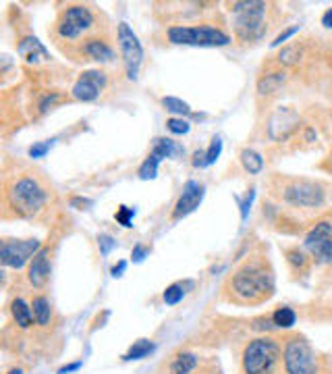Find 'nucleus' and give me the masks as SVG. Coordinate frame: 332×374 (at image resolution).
I'll return each mask as SVG.
<instances>
[{
  "label": "nucleus",
  "mask_w": 332,
  "mask_h": 374,
  "mask_svg": "<svg viewBox=\"0 0 332 374\" xmlns=\"http://www.w3.org/2000/svg\"><path fill=\"white\" fill-rule=\"evenodd\" d=\"M239 160H241L243 169H245L249 175H260V173L264 171V158H262V154L256 152V150H251V148L241 150Z\"/></svg>",
  "instance_id": "412c9836"
},
{
  "label": "nucleus",
  "mask_w": 332,
  "mask_h": 374,
  "mask_svg": "<svg viewBox=\"0 0 332 374\" xmlns=\"http://www.w3.org/2000/svg\"><path fill=\"white\" fill-rule=\"evenodd\" d=\"M328 187L314 179H282L278 198L299 210H316L326 204Z\"/></svg>",
  "instance_id": "423d86ee"
},
{
  "label": "nucleus",
  "mask_w": 332,
  "mask_h": 374,
  "mask_svg": "<svg viewBox=\"0 0 332 374\" xmlns=\"http://www.w3.org/2000/svg\"><path fill=\"white\" fill-rule=\"evenodd\" d=\"M228 291L235 302L239 304H256L268 300L275 291V277L272 270L260 262L251 260L243 264L228 281Z\"/></svg>",
  "instance_id": "f03ea898"
},
{
  "label": "nucleus",
  "mask_w": 332,
  "mask_h": 374,
  "mask_svg": "<svg viewBox=\"0 0 332 374\" xmlns=\"http://www.w3.org/2000/svg\"><path fill=\"white\" fill-rule=\"evenodd\" d=\"M96 34H100L98 15L88 4H69L55 23L56 42H67L71 46H79Z\"/></svg>",
  "instance_id": "7ed1b4c3"
},
{
  "label": "nucleus",
  "mask_w": 332,
  "mask_h": 374,
  "mask_svg": "<svg viewBox=\"0 0 332 374\" xmlns=\"http://www.w3.org/2000/svg\"><path fill=\"white\" fill-rule=\"evenodd\" d=\"M221 152H222V139L221 137H214V139L210 141L208 150H206V167L214 165V162L219 160Z\"/></svg>",
  "instance_id": "7c9ffc66"
},
{
  "label": "nucleus",
  "mask_w": 332,
  "mask_h": 374,
  "mask_svg": "<svg viewBox=\"0 0 332 374\" xmlns=\"http://www.w3.org/2000/svg\"><path fill=\"white\" fill-rule=\"evenodd\" d=\"M50 146H53V141H40V144H34V146L29 148V158H42V156H46V152L50 150Z\"/></svg>",
  "instance_id": "72a5a7b5"
},
{
  "label": "nucleus",
  "mask_w": 332,
  "mask_h": 374,
  "mask_svg": "<svg viewBox=\"0 0 332 374\" xmlns=\"http://www.w3.org/2000/svg\"><path fill=\"white\" fill-rule=\"evenodd\" d=\"M6 374H23V370L21 368H11Z\"/></svg>",
  "instance_id": "c03bdc74"
},
{
  "label": "nucleus",
  "mask_w": 332,
  "mask_h": 374,
  "mask_svg": "<svg viewBox=\"0 0 332 374\" xmlns=\"http://www.w3.org/2000/svg\"><path fill=\"white\" fill-rule=\"evenodd\" d=\"M282 362V347L272 337H258L249 341L241 356L243 374H275Z\"/></svg>",
  "instance_id": "39448f33"
},
{
  "label": "nucleus",
  "mask_w": 332,
  "mask_h": 374,
  "mask_svg": "<svg viewBox=\"0 0 332 374\" xmlns=\"http://www.w3.org/2000/svg\"><path fill=\"white\" fill-rule=\"evenodd\" d=\"M50 270H53V264H50V249L42 248L29 262L27 266V281L32 287L36 289H42L46 287L48 279H50Z\"/></svg>",
  "instance_id": "2eb2a0df"
},
{
  "label": "nucleus",
  "mask_w": 332,
  "mask_h": 374,
  "mask_svg": "<svg viewBox=\"0 0 332 374\" xmlns=\"http://www.w3.org/2000/svg\"><path fill=\"white\" fill-rule=\"evenodd\" d=\"M98 246H100V254H102V256H109L112 251V248H116V242H114L112 235L102 233V235H98Z\"/></svg>",
  "instance_id": "473e14b6"
},
{
  "label": "nucleus",
  "mask_w": 332,
  "mask_h": 374,
  "mask_svg": "<svg viewBox=\"0 0 332 374\" xmlns=\"http://www.w3.org/2000/svg\"><path fill=\"white\" fill-rule=\"evenodd\" d=\"M170 44L179 46H208L222 48L230 44V36L214 25H170L166 29Z\"/></svg>",
  "instance_id": "0eeeda50"
},
{
  "label": "nucleus",
  "mask_w": 332,
  "mask_h": 374,
  "mask_svg": "<svg viewBox=\"0 0 332 374\" xmlns=\"http://www.w3.org/2000/svg\"><path fill=\"white\" fill-rule=\"evenodd\" d=\"M322 25H324L326 29H332V6L324 11V15H322Z\"/></svg>",
  "instance_id": "79ce46f5"
},
{
  "label": "nucleus",
  "mask_w": 332,
  "mask_h": 374,
  "mask_svg": "<svg viewBox=\"0 0 332 374\" xmlns=\"http://www.w3.org/2000/svg\"><path fill=\"white\" fill-rule=\"evenodd\" d=\"M303 246L318 264H322V266L332 264V221L328 219L318 221L312 227V231L305 235Z\"/></svg>",
  "instance_id": "9d476101"
},
{
  "label": "nucleus",
  "mask_w": 332,
  "mask_h": 374,
  "mask_svg": "<svg viewBox=\"0 0 332 374\" xmlns=\"http://www.w3.org/2000/svg\"><path fill=\"white\" fill-rule=\"evenodd\" d=\"M200 364V358L195 354H189V352H181L172 358L170 366H168V373L170 374H191Z\"/></svg>",
  "instance_id": "6ab92c4d"
},
{
  "label": "nucleus",
  "mask_w": 332,
  "mask_h": 374,
  "mask_svg": "<svg viewBox=\"0 0 332 374\" xmlns=\"http://www.w3.org/2000/svg\"><path fill=\"white\" fill-rule=\"evenodd\" d=\"M251 200H254V189L247 193V198L241 202L239 200V208H241V221H245L247 219V212H249V208H251Z\"/></svg>",
  "instance_id": "4c0bfd02"
},
{
  "label": "nucleus",
  "mask_w": 332,
  "mask_h": 374,
  "mask_svg": "<svg viewBox=\"0 0 332 374\" xmlns=\"http://www.w3.org/2000/svg\"><path fill=\"white\" fill-rule=\"evenodd\" d=\"M299 32V25H295V27H289V29H284V32H280L277 38H275V42H272V46H282L289 38H293L295 34Z\"/></svg>",
  "instance_id": "f704fd0d"
},
{
  "label": "nucleus",
  "mask_w": 332,
  "mask_h": 374,
  "mask_svg": "<svg viewBox=\"0 0 332 374\" xmlns=\"http://www.w3.org/2000/svg\"><path fill=\"white\" fill-rule=\"evenodd\" d=\"M81 368V362H75V364H69V366H62L58 374H69V373H75V370H79Z\"/></svg>",
  "instance_id": "37998d69"
},
{
  "label": "nucleus",
  "mask_w": 332,
  "mask_h": 374,
  "mask_svg": "<svg viewBox=\"0 0 332 374\" xmlns=\"http://www.w3.org/2000/svg\"><path fill=\"white\" fill-rule=\"evenodd\" d=\"M109 83V75L100 69H90V71H83L77 81L73 83V98L79 100V102H94L100 98V94L104 92Z\"/></svg>",
  "instance_id": "f8f14e48"
},
{
  "label": "nucleus",
  "mask_w": 332,
  "mask_h": 374,
  "mask_svg": "<svg viewBox=\"0 0 332 374\" xmlns=\"http://www.w3.org/2000/svg\"><path fill=\"white\" fill-rule=\"evenodd\" d=\"M75 55L81 61H94V62H112L116 59V50L109 42V38L96 34L88 40H83L79 46H75Z\"/></svg>",
  "instance_id": "4468645a"
},
{
  "label": "nucleus",
  "mask_w": 332,
  "mask_h": 374,
  "mask_svg": "<svg viewBox=\"0 0 332 374\" xmlns=\"http://www.w3.org/2000/svg\"><path fill=\"white\" fill-rule=\"evenodd\" d=\"M133 216H135V210L129 208V206H118V210H116V214H114L116 223L123 225V227H131Z\"/></svg>",
  "instance_id": "2f4dec72"
},
{
  "label": "nucleus",
  "mask_w": 332,
  "mask_h": 374,
  "mask_svg": "<svg viewBox=\"0 0 332 374\" xmlns=\"http://www.w3.org/2000/svg\"><path fill=\"white\" fill-rule=\"evenodd\" d=\"M127 270V262L125 260H120L116 266H112V270H111V275L112 277H123V272Z\"/></svg>",
  "instance_id": "a19ab883"
},
{
  "label": "nucleus",
  "mask_w": 332,
  "mask_h": 374,
  "mask_svg": "<svg viewBox=\"0 0 332 374\" xmlns=\"http://www.w3.org/2000/svg\"><path fill=\"white\" fill-rule=\"evenodd\" d=\"M56 100H58V92H53V94H46L44 98H42V102H40V113H46L53 104H55Z\"/></svg>",
  "instance_id": "c9c22d12"
},
{
  "label": "nucleus",
  "mask_w": 332,
  "mask_h": 374,
  "mask_svg": "<svg viewBox=\"0 0 332 374\" xmlns=\"http://www.w3.org/2000/svg\"><path fill=\"white\" fill-rule=\"evenodd\" d=\"M17 53L21 55V59H25V62H32V64L40 61H50V53L46 50V46L34 36L23 38L17 44Z\"/></svg>",
  "instance_id": "dca6fc26"
},
{
  "label": "nucleus",
  "mask_w": 332,
  "mask_h": 374,
  "mask_svg": "<svg viewBox=\"0 0 332 374\" xmlns=\"http://www.w3.org/2000/svg\"><path fill=\"white\" fill-rule=\"evenodd\" d=\"M116 42H118V50H120V59L125 64L127 77L135 81L139 75V69L144 64V46H141L139 38L135 36V32L127 23H118Z\"/></svg>",
  "instance_id": "1a4fd4ad"
},
{
  "label": "nucleus",
  "mask_w": 332,
  "mask_h": 374,
  "mask_svg": "<svg viewBox=\"0 0 332 374\" xmlns=\"http://www.w3.org/2000/svg\"><path fill=\"white\" fill-rule=\"evenodd\" d=\"M42 249L40 240H4L2 242V248H0V260H2V266H8V268H23L25 264L32 262V258Z\"/></svg>",
  "instance_id": "9b49d317"
},
{
  "label": "nucleus",
  "mask_w": 332,
  "mask_h": 374,
  "mask_svg": "<svg viewBox=\"0 0 332 374\" xmlns=\"http://www.w3.org/2000/svg\"><path fill=\"white\" fill-rule=\"evenodd\" d=\"M160 162H162V160L150 152V156H148V158L141 162V167L137 169V175H139V179H144V181H148V179H154V177H156V173H158V167H160Z\"/></svg>",
  "instance_id": "bb28decb"
},
{
  "label": "nucleus",
  "mask_w": 332,
  "mask_h": 374,
  "mask_svg": "<svg viewBox=\"0 0 332 374\" xmlns=\"http://www.w3.org/2000/svg\"><path fill=\"white\" fill-rule=\"evenodd\" d=\"M32 310H34V318H36V322L40 326H48L50 324V320H53V306H50V300L46 296L34 298Z\"/></svg>",
  "instance_id": "4be33fe9"
},
{
  "label": "nucleus",
  "mask_w": 332,
  "mask_h": 374,
  "mask_svg": "<svg viewBox=\"0 0 332 374\" xmlns=\"http://www.w3.org/2000/svg\"><path fill=\"white\" fill-rule=\"evenodd\" d=\"M154 349H156L154 341H150V339H139V341H135V343L129 347V352L123 356V360H125V362H131V360H141V358L150 356Z\"/></svg>",
  "instance_id": "b1692460"
},
{
  "label": "nucleus",
  "mask_w": 332,
  "mask_h": 374,
  "mask_svg": "<svg viewBox=\"0 0 332 374\" xmlns=\"http://www.w3.org/2000/svg\"><path fill=\"white\" fill-rule=\"evenodd\" d=\"M162 106H165L168 113L177 115V117H189L191 115V106L187 102H183L181 98H174V96H165L162 100Z\"/></svg>",
  "instance_id": "a878e982"
},
{
  "label": "nucleus",
  "mask_w": 332,
  "mask_h": 374,
  "mask_svg": "<svg viewBox=\"0 0 332 374\" xmlns=\"http://www.w3.org/2000/svg\"><path fill=\"white\" fill-rule=\"evenodd\" d=\"M11 312H13V318H15V322H17V326H21V328H29L32 324H34V310H32V306L25 302V300H21V298H17V300H13V304H11Z\"/></svg>",
  "instance_id": "aec40b11"
},
{
  "label": "nucleus",
  "mask_w": 332,
  "mask_h": 374,
  "mask_svg": "<svg viewBox=\"0 0 332 374\" xmlns=\"http://www.w3.org/2000/svg\"><path fill=\"white\" fill-rule=\"evenodd\" d=\"M204 195H206V186L204 183H200L195 179L185 181V186L181 189V195H179V200H177V204L172 208L170 219L172 221H181V219L189 216L191 212H195L200 208Z\"/></svg>",
  "instance_id": "ddd939ff"
},
{
  "label": "nucleus",
  "mask_w": 332,
  "mask_h": 374,
  "mask_svg": "<svg viewBox=\"0 0 332 374\" xmlns=\"http://www.w3.org/2000/svg\"><path fill=\"white\" fill-rule=\"evenodd\" d=\"M48 200H50V189L40 177H36L32 173L13 177L4 186L6 208H11L21 219L38 216L48 206Z\"/></svg>",
  "instance_id": "f257e3e1"
},
{
  "label": "nucleus",
  "mask_w": 332,
  "mask_h": 374,
  "mask_svg": "<svg viewBox=\"0 0 332 374\" xmlns=\"http://www.w3.org/2000/svg\"><path fill=\"white\" fill-rule=\"evenodd\" d=\"M71 206H75L79 210H88V206H92V200H88V198H71Z\"/></svg>",
  "instance_id": "58836bf2"
},
{
  "label": "nucleus",
  "mask_w": 332,
  "mask_h": 374,
  "mask_svg": "<svg viewBox=\"0 0 332 374\" xmlns=\"http://www.w3.org/2000/svg\"><path fill=\"white\" fill-rule=\"evenodd\" d=\"M295 322H297V314H295L293 308H289V306H280V308L272 314V326H277V328H282V331L293 328Z\"/></svg>",
  "instance_id": "393cba45"
},
{
  "label": "nucleus",
  "mask_w": 332,
  "mask_h": 374,
  "mask_svg": "<svg viewBox=\"0 0 332 374\" xmlns=\"http://www.w3.org/2000/svg\"><path fill=\"white\" fill-rule=\"evenodd\" d=\"M286 79H289V75H286V71L284 69H278V71H272V73H264L260 79H258V94L264 98H268V96H275L278 94L280 90H282V85L286 83Z\"/></svg>",
  "instance_id": "f3484780"
},
{
  "label": "nucleus",
  "mask_w": 332,
  "mask_h": 374,
  "mask_svg": "<svg viewBox=\"0 0 332 374\" xmlns=\"http://www.w3.org/2000/svg\"><path fill=\"white\" fill-rule=\"evenodd\" d=\"M146 256H148V248H144V246H135V248H133V251H131V258H133V262H141Z\"/></svg>",
  "instance_id": "ea45409f"
},
{
  "label": "nucleus",
  "mask_w": 332,
  "mask_h": 374,
  "mask_svg": "<svg viewBox=\"0 0 332 374\" xmlns=\"http://www.w3.org/2000/svg\"><path fill=\"white\" fill-rule=\"evenodd\" d=\"M191 165H193L195 169H206V150H198V152H193V156H191Z\"/></svg>",
  "instance_id": "e433bc0d"
},
{
  "label": "nucleus",
  "mask_w": 332,
  "mask_h": 374,
  "mask_svg": "<svg viewBox=\"0 0 332 374\" xmlns=\"http://www.w3.org/2000/svg\"><path fill=\"white\" fill-rule=\"evenodd\" d=\"M301 57H303V46L299 42H291L282 46V50L277 55V62L280 67H295L299 64Z\"/></svg>",
  "instance_id": "5701e85b"
},
{
  "label": "nucleus",
  "mask_w": 332,
  "mask_h": 374,
  "mask_svg": "<svg viewBox=\"0 0 332 374\" xmlns=\"http://www.w3.org/2000/svg\"><path fill=\"white\" fill-rule=\"evenodd\" d=\"M166 129H168L172 135H185V133H189L191 123H189L187 119H183V117H170V119L166 121Z\"/></svg>",
  "instance_id": "c756f323"
},
{
  "label": "nucleus",
  "mask_w": 332,
  "mask_h": 374,
  "mask_svg": "<svg viewBox=\"0 0 332 374\" xmlns=\"http://www.w3.org/2000/svg\"><path fill=\"white\" fill-rule=\"evenodd\" d=\"M235 13L233 32L241 42H258L268 32V2L262 0H237L228 4Z\"/></svg>",
  "instance_id": "20e7f679"
},
{
  "label": "nucleus",
  "mask_w": 332,
  "mask_h": 374,
  "mask_svg": "<svg viewBox=\"0 0 332 374\" xmlns=\"http://www.w3.org/2000/svg\"><path fill=\"white\" fill-rule=\"evenodd\" d=\"M183 298H185V285L183 283L168 285L165 289V293H162V300H165L166 306H177Z\"/></svg>",
  "instance_id": "c85d7f7f"
},
{
  "label": "nucleus",
  "mask_w": 332,
  "mask_h": 374,
  "mask_svg": "<svg viewBox=\"0 0 332 374\" xmlns=\"http://www.w3.org/2000/svg\"><path fill=\"white\" fill-rule=\"evenodd\" d=\"M183 152H185L183 146H181L179 141L170 139V137H156L154 144H152V154L158 156L160 160H165V158H177V156H181Z\"/></svg>",
  "instance_id": "a211bd4d"
},
{
  "label": "nucleus",
  "mask_w": 332,
  "mask_h": 374,
  "mask_svg": "<svg viewBox=\"0 0 332 374\" xmlns=\"http://www.w3.org/2000/svg\"><path fill=\"white\" fill-rule=\"evenodd\" d=\"M284 374H320V358L303 337H289L282 347Z\"/></svg>",
  "instance_id": "6e6552de"
},
{
  "label": "nucleus",
  "mask_w": 332,
  "mask_h": 374,
  "mask_svg": "<svg viewBox=\"0 0 332 374\" xmlns=\"http://www.w3.org/2000/svg\"><path fill=\"white\" fill-rule=\"evenodd\" d=\"M286 262L295 268V270H305L307 264H310V258L303 249L299 248H291L286 249Z\"/></svg>",
  "instance_id": "cd10ccee"
}]
</instances>
